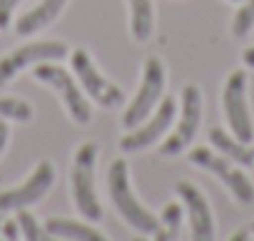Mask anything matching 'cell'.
Instances as JSON below:
<instances>
[{
    "label": "cell",
    "mask_w": 254,
    "mask_h": 241,
    "mask_svg": "<svg viewBox=\"0 0 254 241\" xmlns=\"http://www.w3.org/2000/svg\"><path fill=\"white\" fill-rule=\"evenodd\" d=\"M107 189H110V199L115 204V209L120 211V216L130 224L132 229H137L140 234H150L155 236L160 229V219L142 206V201L135 196L132 187H130V174H127V162L125 159H115L107 169Z\"/></svg>",
    "instance_id": "1"
},
{
    "label": "cell",
    "mask_w": 254,
    "mask_h": 241,
    "mask_svg": "<svg viewBox=\"0 0 254 241\" xmlns=\"http://www.w3.org/2000/svg\"><path fill=\"white\" fill-rule=\"evenodd\" d=\"M100 147L95 142H82L75 152V164H72V199L77 211L90 221L102 219V206L95 192V162H97Z\"/></svg>",
    "instance_id": "2"
},
{
    "label": "cell",
    "mask_w": 254,
    "mask_h": 241,
    "mask_svg": "<svg viewBox=\"0 0 254 241\" xmlns=\"http://www.w3.org/2000/svg\"><path fill=\"white\" fill-rule=\"evenodd\" d=\"M33 77L38 82L50 85L58 92V97L63 99L65 109L70 112V117L75 119L77 125H87L92 119V109H90V102L85 99V92H82L80 82L70 75V70L60 67L58 60H48V62L33 65Z\"/></svg>",
    "instance_id": "3"
},
{
    "label": "cell",
    "mask_w": 254,
    "mask_h": 241,
    "mask_svg": "<svg viewBox=\"0 0 254 241\" xmlns=\"http://www.w3.org/2000/svg\"><path fill=\"white\" fill-rule=\"evenodd\" d=\"M187 159H190L194 167H199V169L214 174V177L232 192V196H234L239 204H244V206L254 204V184H252V179L239 169V164H234V162L227 159L224 154L212 152L209 147L190 149Z\"/></svg>",
    "instance_id": "4"
},
{
    "label": "cell",
    "mask_w": 254,
    "mask_h": 241,
    "mask_svg": "<svg viewBox=\"0 0 254 241\" xmlns=\"http://www.w3.org/2000/svg\"><path fill=\"white\" fill-rule=\"evenodd\" d=\"M165 92V65L160 57H147L145 70H142V82L135 95V99L127 104L122 112V127L125 130H135L140 127L145 119L152 114V109L160 104Z\"/></svg>",
    "instance_id": "5"
},
{
    "label": "cell",
    "mask_w": 254,
    "mask_h": 241,
    "mask_svg": "<svg viewBox=\"0 0 254 241\" xmlns=\"http://www.w3.org/2000/svg\"><path fill=\"white\" fill-rule=\"evenodd\" d=\"M222 107H224V117L229 122L232 135L242 142H252L254 125H252V114L247 104V72L244 70H234L227 77L224 90H222Z\"/></svg>",
    "instance_id": "6"
},
{
    "label": "cell",
    "mask_w": 254,
    "mask_h": 241,
    "mask_svg": "<svg viewBox=\"0 0 254 241\" xmlns=\"http://www.w3.org/2000/svg\"><path fill=\"white\" fill-rule=\"evenodd\" d=\"M70 65H72V70H75V75H77V80H80V87H82L100 107L115 109V107H120V104L125 102V92H122L117 85H112V82L95 67L92 57H90L85 50H80V48L72 50Z\"/></svg>",
    "instance_id": "7"
},
{
    "label": "cell",
    "mask_w": 254,
    "mask_h": 241,
    "mask_svg": "<svg viewBox=\"0 0 254 241\" xmlns=\"http://www.w3.org/2000/svg\"><path fill=\"white\" fill-rule=\"evenodd\" d=\"M202 125V92L197 85H185L182 87V112L175 132L162 142L160 154L162 157H175L182 149H187Z\"/></svg>",
    "instance_id": "8"
},
{
    "label": "cell",
    "mask_w": 254,
    "mask_h": 241,
    "mask_svg": "<svg viewBox=\"0 0 254 241\" xmlns=\"http://www.w3.org/2000/svg\"><path fill=\"white\" fill-rule=\"evenodd\" d=\"M67 45L58 43V40H43V43H30L23 45L18 50H13L10 55H5L0 60V87L8 85L20 70L33 67L38 62H48V60H63L67 57Z\"/></svg>",
    "instance_id": "9"
},
{
    "label": "cell",
    "mask_w": 254,
    "mask_h": 241,
    "mask_svg": "<svg viewBox=\"0 0 254 241\" xmlns=\"http://www.w3.org/2000/svg\"><path fill=\"white\" fill-rule=\"evenodd\" d=\"M53 182H55V167H53V162L43 159L20 187L0 192V211H18V209H25V206L40 201L48 194V189L53 187Z\"/></svg>",
    "instance_id": "10"
},
{
    "label": "cell",
    "mask_w": 254,
    "mask_h": 241,
    "mask_svg": "<svg viewBox=\"0 0 254 241\" xmlns=\"http://www.w3.org/2000/svg\"><path fill=\"white\" fill-rule=\"evenodd\" d=\"M175 114H177V99L175 97H165L160 102V107L152 109V117L147 119L142 127H135L132 132H127L120 140V149L122 152H142V149L152 147L170 130Z\"/></svg>",
    "instance_id": "11"
},
{
    "label": "cell",
    "mask_w": 254,
    "mask_h": 241,
    "mask_svg": "<svg viewBox=\"0 0 254 241\" xmlns=\"http://www.w3.org/2000/svg\"><path fill=\"white\" fill-rule=\"evenodd\" d=\"M175 192H177V196L182 199V204L190 214L192 239L194 241H212L214 239V219H212V209H209L207 196L192 182H177Z\"/></svg>",
    "instance_id": "12"
},
{
    "label": "cell",
    "mask_w": 254,
    "mask_h": 241,
    "mask_svg": "<svg viewBox=\"0 0 254 241\" xmlns=\"http://www.w3.org/2000/svg\"><path fill=\"white\" fill-rule=\"evenodd\" d=\"M209 142H212L214 149H219V154H224L234 164L254 169V147H252V142H242L234 135L224 132L222 127H212L209 130Z\"/></svg>",
    "instance_id": "13"
},
{
    "label": "cell",
    "mask_w": 254,
    "mask_h": 241,
    "mask_svg": "<svg viewBox=\"0 0 254 241\" xmlns=\"http://www.w3.org/2000/svg\"><path fill=\"white\" fill-rule=\"evenodd\" d=\"M67 5V0H43L33 10H28L25 15H20V20L15 23V33L18 35H33L43 28H48Z\"/></svg>",
    "instance_id": "14"
},
{
    "label": "cell",
    "mask_w": 254,
    "mask_h": 241,
    "mask_svg": "<svg viewBox=\"0 0 254 241\" xmlns=\"http://www.w3.org/2000/svg\"><path fill=\"white\" fill-rule=\"evenodd\" d=\"M45 231L50 239H72V241H105V234L90 224H80L72 219L50 216L45 221Z\"/></svg>",
    "instance_id": "15"
},
{
    "label": "cell",
    "mask_w": 254,
    "mask_h": 241,
    "mask_svg": "<svg viewBox=\"0 0 254 241\" xmlns=\"http://www.w3.org/2000/svg\"><path fill=\"white\" fill-rule=\"evenodd\" d=\"M130 30L137 43H147L155 30L152 0H130Z\"/></svg>",
    "instance_id": "16"
},
{
    "label": "cell",
    "mask_w": 254,
    "mask_h": 241,
    "mask_svg": "<svg viewBox=\"0 0 254 241\" xmlns=\"http://www.w3.org/2000/svg\"><path fill=\"white\" fill-rule=\"evenodd\" d=\"M180 226H182V206L177 201H170L162 209L160 229H157V234L152 239H157V241H175V239H180Z\"/></svg>",
    "instance_id": "17"
},
{
    "label": "cell",
    "mask_w": 254,
    "mask_h": 241,
    "mask_svg": "<svg viewBox=\"0 0 254 241\" xmlns=\"http://www.w3.org/2000/svg\"><path fill=\"white\" fill-rule=\"evenodd\" d=\"M0 119H15V122H30L33 107L20 97H0Z\"/></svg>",
    "instance_id": "18"
},
{
    "label": "cell",
    "mask_w": 254,
    "mask_h": 241,
    "mask_svg": "<svg viewBox=\"0 0 254 241\" xmlns=\"http://www.w3.org/2000/svg\"><path fill=\"white\" fill-rule=\"evenodd\" d=\"M18 224H20V234H23V239H28V241H40V239H50L48 236V231H45V226L40 229V224H38V219L30 214V211H25V209H18Z\"/></svg>",
    "instance_id": "19"
},
{
    "label": "cell",
    "mask_w": 254,
    "mask_h": 241,
    "mask_svg": "<svg viewBox=\"0 0 254 241\" xmlns=\"http://www.w3.org/2000/svg\"><path fill=\"white\" fill-rule=\"evenodd\" d=\"M252 28H254V0H247L232 20V33H234V38H244V35H249Z\"/></svg>",
    "instance_id": "20"
},
{
    "label": "cell",
    "mask_w": 254,
    "mask_h": 241,
    "mask_svg": "<svg viewBox=\"0 0 254 241\" xmlns=\"http://www.w3.org/2000/svg\"><path fill=\"white\" fill-rule=\"evenodd\" d=\"M23 3V0H0V30H5L13 20L15 8Z\"/></svg>",
    "instance_id": "21"
},
{
    "label": "cell",
    "mask_w": 254,
    "mask_h": 241,
    "mask_svg": "<svg viewBox=\"0 0 254 241\" xmlns=\"http://www.w3.org/2000/svg\"><path fill=\"white\" fill-rule=\"evenodd\" d=\"M0 226H3V236L10 239V241H15V239L23 236V234H20V224H18V219H5Z\"/></svg>",
    "instance_id": "22"
},
{
    "label": "cell",
    "mask_w": 254,
    "mask_h": 241,
    "mask_svg": "<svg viewBox=\"0 0 254 241\" xmlns=\"http://www.w3.org/2000/svg\"><path fill=\"white\" fill-rule=\"evenodd\" d=\"M8 137H10V127L5 125V119H0V154H3V149L8 145Z\"/></svg>",
    "instance_id": "23"
},
{
    "label": "cell",
    "mask_w": 254,
    "mask_h": 241,
    "mask_svg": "<svg viewBox=\"0 0 254 241\" xmlns=\"http://www.w3.org/2000/svg\"><path fill=\"white\" fill-rule=\"evenodd\" d=\"M249 239H252V229L249 226H244L237 234H232V241H249Z\"/></svg>",
    "instance_id": "24"
},
{
    "label": "cell",
    "mask_w": 254,
    "mask_h": 241,
    "mask_svg": "<svg viewBox=\"0 0 254 241\" xmlns=\"http://www.w3.org/2000/svg\"><path fill=\"white\" fill-rule=\"evenodd\" d=\"M242 62H244L247 67L254 70V48H247V50L242 52Z\"/></svg>",
    "instance_id": "25"
},
{
    "label": "cell",
    "mask_w": 254,
    "mask_h": 241,
    "mask_svg": "<svg viewBox=\"0 0 254 241\" xmlns=\"http://www.w3.org/2000/svg\"><path fill=\"white\" fill-rule=\"evenodd\" d=\"M249 229H252V236H254V221H252V224H249Z\"/></svg>",
    "instance_id": "26"
},
{
    "label": "cell",
    "mask_w": 254,
    "mask_h": 241,
    "mask_svg": "<svg viewBox=\"0 0 254 241\" xmlns=\"http://www.w3.org/2000/svg\"><path fill=\"white\" fill-rule=\"evenodd\" d=\"M0 224H3V211H0Z\"/></svg>",
    "instance_id": "27"
},
{
    "label": "cell",
    "mask_w": 254,
    "mask_h": 241,
    "mask_svg": "<svg viewBox=\"0 0 254 241\" xmlns=\"http://www.w3.org/2000/svg\"><path fill=\"white\" fill-rule=\"evenodd\" d=\"M229 3H239V0H229Z\"/></svg>",
    "instance_id": "28"
}]
</instances>
